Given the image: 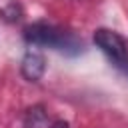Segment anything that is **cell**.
Instances as JSON below:
<instances>
[{
  "label": "cell",
  "mask_w": 128,
  "mask_h": 128,
  "mask_svg": "<svg viewBox=\"0 0 128 128\" xmlns=\"http://www.w3.org/2000/svg\"><path fill=\"white\" fill-rule=\"evenodd\" d=\"M92 40H94L96 48H100V52L110 60V64L128 76V44H126V40L110 28L94 30Z\"/></svg>",
  "instance_id": "7a4b0ae2"
},
{
  "label": "cell",
  "mask_w": 128,
  "mask_h": 128,
  "mask_svg": "<svg viewBox=\"0 0 128 128\" xmlns=\"http://www.w3.org/2000/svg\"><path fill=\"white\" fill-rule=\"evenodd\" d=\"M24 40L32 46H44V48H52L64 56L76 58L80 54L86 52V46L82 42V38H78L72 30H66L62 26L50 24V22H32L24 28L22 32Z\"/></svg>",
  "instance_id": "6da1fadb"
},
{
  "label": "cell",
  "mask_w": 128,
  "mask_h": 128,
  "mask_svg": "<svg viewBox=\"0 0 128 128\" xmlns=\"http://www.w3.org/2000/svg\"><path fill=\"white\" fill-rule=\"evenodd\" d=\"M48 116H46V108L42 104H36L32 108H28L26 118H24V126L26 128H42L46 124Z\"/></svg>",
  "instance_id": "277c9868"
},
{
  "label": "cell",
  "mask_w": 128,
  "mask_h": 128,
  "mask_svg": "<svg viewBox=\"0 0 128 128\" xmlns=\"http://www.w3.org/2000/svg\"><path fill=\"white\" fill-rule=\"evenodd\" d=\"M50 128H68V122L66 120H54Z\"/></svg>",
  "instance_id": "5b68a950"
},
{
  "label": "cell",
  "mask_w": 128,
  "mask_h": 128,
  "mask_svg": "<svg viewBox=\"0 0 128 128\" xmlns=\"http://www.w3.org/2000/svg\"><path fill=\"white\" fill-rule=\"evenodd\" d=\"M46 72V58L40 50L28 48L20 60V74L28 82H38Z\"/></svg>",
  "instance_id": "3957f363"
}]
</instances>
